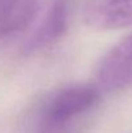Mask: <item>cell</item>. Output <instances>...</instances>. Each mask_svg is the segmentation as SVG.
Segmentation results:
<instances>
[{"mask_svg":"<svg viewBox=\"0 0 132 133\" xmlns=\"http://www.w3.org/2000/svg\"><path fill=\"white\" fill-rule=\"evenodd\" d=\"M97 84L77 83L57 88L34 107L30 122L35 133H62L91 114L101 101Z\"/></svg>","mask_w":132,"mask_h":133,"instance_id":"obj_1","label":"cell"},{"mask_svg":"<svg viewBox=\"0 0 132 133\" xmlns=\"http://www.w3.org/2000/svg\"><path fill=\"white\" fill-rule=\"evenodd\" d=\"M96 80L100 89L105 92L132 88V34L122 39L101 58Z\"/></svg>","mask_w":132,"mask_h":133,"instance_id":"obj_2","label":"cell"},{"mask_svg":"<svg viewBox=\"0 0 132 133\" xmlns=\"http://www.w3.org/2000/svg\"><path fill=\"white\" fill-rule=\"evenodd\" d=\"M73 0H53L42 25L25 45L27 54L40 52L57 44L67 32Z\"/></svg>","mask_w":132,"mask_h":133,"instance_id":"obj_3","label":"cell"},{"mask_svg":"<svg viewBox=\"0 0 132 133\" xmlns=\"http://www.w3.org/2000/svg\"><path fill=\"white\" fill-rule=\"evenodd\" d=\"M83 13L87 26L97 31L132 26V0H87Z\"/></svg>","mask_w":132,"mask_h":133,"instance_id":"obj_4","label":"cell"},{"mask_svg":"<svg viewBox=\"0 0 132 133\" xmlns=\"http://www.w3.org/2000/svg\"><path fill=\"white\" fill-rule=\"evenodd\" d=\"M38 8L39 0H0V42L23 31Z\"/></svg>","mask_w":132,"mask_h":133,"instance_id":"obj_5","label":"cell"}]
</instances>
